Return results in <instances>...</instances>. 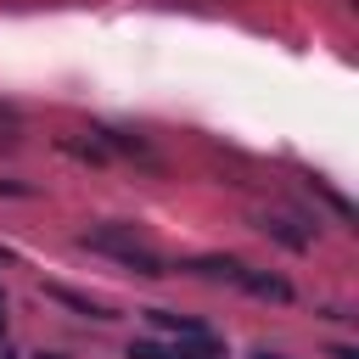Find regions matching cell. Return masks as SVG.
Returning a JSON list of instances; mask_svg holds the SVG:
<instances>
[{
    "instance_id": "cell-1",
    "label": "cell",
    "mask_w": 359,
    "mask_h": 359,
    "mask_svg": "<svg viewBox=\"0 0 359 359\" xmlns=\"http://www.w3.org/2000/svg\"><path fill=\"white\" fill-rule=\"evenodd\" d=\"M90 252H107V258H118V264H129V269H140V275H163V258L129 230V224H90L84 236H79Z\"/></svg>"
},
{
    "instance_id": "cell-2",
    "label": "cell",
    "mask_w": 359,
    "mask_h": 359,
    "mask_svg": "<svg viewBox=\"0 0 359 359\" xmlns=\"http://www.w3.org/2000/svg\"><path fill=\"white\" fill-rule=\"evenodd\" d=\"M191 269H196V275H208V280H236V286H241V275H247V264H241V258H196Z\"/></svg>"
},
{
    "instance_id": "cell-3",
    "label": "cell",
    "mask_w": 359,
    "mask_h": 359,
    "mask_svg": "<svg viewBox=\"0 0 359 359\" xmlns=\"http://www.w3.org/2000/svg\"><path fill=\"white\" fill-rule=\"evenodd\" d=\"M241 286H247V292H258V297H275V303H286V297H292V286H286L280 275H258V269H247V275H241Z\"/></svg>"
},
{
    "instance_id": "cell-4",
    "label": "cell",
    "mask_w": 359,
    "mask_h": 359,
    "mask_svg": "<svg viewBox=\"0 0 359 359\" xmlns=\"http://www.w3.org/2000/svg\"><path fill=\"white\" fill-rule=\"evenodd\" d=\"M146 320H151V325H163V331H180V337H202V325H196V320H185V314H168V309H151Z\"/></svg>"
},
{
    "instance_id": "cell-5",
    "label": "cell",
    "mask_w": 359,
    "mask_h": 359,
    "mask_svg": "<svg viewBox=\"0 0 359 359\" xmlns=\"http://www.w3.org/2000/svg\"><path fill=\"white\" fill-rule=\"evenodd\" d=\"M50 297H56V303H67V309H79V314H90V320H107V309H101V303L79 297V292H67V286H50Z\"/></svg>"
},
{
    "instance_id": "cell-6",
    "label": "cell",
    "mask_w": 359,
    "mask_h": 359,
    "mask_svg": "<svg viewBox=\"0 0 359 359\" xmlns=\"http://www.w3.org/2000/svg\"><path fill=\"white\" fill-rule=\"evenodd\" d=\"M269 236H280L286 247H309V230H292V219H264Z\"/></svg>"
},
{
    "instance_id": "cell-7",
    "label": "cell",
    "mask_w": 359,
    "mask_h": 359,
    "mask_svg": "<svg viewBox=\"0 0 359 359\" xmlns=\"http://www.w3.org/2000/svg\"><path fill=\"white\" fill-rule=\"evenodd\" d=\"M168 359H224V353H219L213 342H202V337H191V348H174Z\"/></svg>"
},
{
    "instance_id": "cell-8",
    "label": "cell",
    "mask_w": 359,
    "mask_h": 359,
    "mask_svg": "<svg viewBox=\"0 0 359 359\" xmlns=\"http://www.w3.org/2000/svg\"><path fill=\"white\" fill-rule=\"evenodd\" d=\"M0 325H6V297H0Z\"/></svg>"
},
{
    "instance_id": "cell-9",
    "label": "cell",
    "mask_w": 359,
    "mask_h": 359,
    "mask_svg": "<svg viewBox=\"0 0 359 359\" xmlns=\"http://www.w3.org/2000/svg\"><path fill=\"white\" fill-rule=\"evenodd\" d=\"M45 359H62V353H45Z\"/></svg>"
},
{
    "instance_id": "cell-10",
    "label": "cell",
    "mask_w": 359,
    "mask_h": 359,
    "mask_svg": "<svg viewBox=\"0 0 359 359\" xmlns=\"http://www.w3.org/2000/svg\"><path fill=\"white\" fill-rule=\"evenodd\" d=\"M0 359H11V353H0Z\"/></svg>"
},
{
    "instance_id": "cell-11",
    "label": "cell",
    "mask_w": 359,
    "mask_h": 359,
    "mask_svg": "<svg viewBox=\"0 0 359 359\" xmlns=\"http://www.w3.org/2000/svg\"><path fill=\"white\" fill-rule=\"evenodd\" d=\"M258 359H269V353H258Z\"/></svg>"
}]
</instances>
